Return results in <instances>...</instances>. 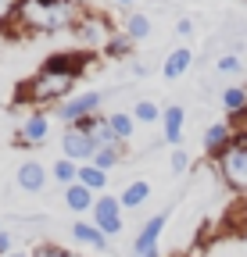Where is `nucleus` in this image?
Masks as SVG:
<instances>
[{"label": "nucleus", "mask_w": 247, "mask_h": 257, "mask_svg": "<svg viewBox=\"0 0 247 257\" xmlns=\"http://www.w3.org/2000/svg\"><path fill=\"white\" fill-rule=\"evenodd\" d=\"M22 22L29 29H40V32H57V29H68V25H79V8L72 4V0H61V4L54 8H36L29 4V0H22Z\"/></svg>", "instance_id": "f257e3e1"}, {"label": "nucleus", "mask_w": 247, "mask_h": 257, "mask_svg": "<svg viewBox=\"0 0 247 257\" xmlns=\"http://www.w3.org/2000/svg\"><path fill=\"white\" fill-rule=\"evenodd\" d=\"M72 82H75V75H65V72H47V68H43L36 79H29V82H22V86H18L15 100L47 104V100H54V96H65Z\"/></svg>", "instance_id": "f03ea898"}, {"label": "nucleus", "mask_w": 247, "mask_h": 257, "mask_svg": "<svg viewBox=\"0 0 247 257\" xmlns=\"http://www.w3.org/2000/svg\"><path fill=\"white\" fill-rule=\"evenodd\" d=\"M94 154H97V140L86 133V125H68V133H65V157L79 161V165H90Z\"/></svg>", "instance_id": "7ed1b4c3"}, {"label": "nucleus", "mask_w": 247, "mask_h": 257, "mask_svg": "<svg viewBox=\"0 0 247 257\" xmlns=\"http://www.w3.org/2000/svg\"><path fill=\"white\" fill-rule=\"evenodd\" d=\"M101 100H104L101 93H83V96H75V100L61 104V107H57V118H61V121H68V125H79V121H86L90 114L101 107Z\"/></svg>", "instance_id": "20e7f679"}, {"label": "nucleus", "mask_w": 247, "mask_h": 257, "mask_svg": "<svg viewBox=\"0 0 247 257\" xmlns=\"http://www.w3.org/2000/svg\"><path fill=\"white\" fill-rule=\"evenodd\" d=\"M94 221H97V229L104 236H115L122 229V204L115 197H101L94 200Z\"/></svg>", "instance_id": "39448f33"}, {"label": "nucleus", "mask_w": 247, "mask_h": 257, "mask_svg": "<svg viewBox=\"0 0 247 257\" xmlns=\"http://www.w3.org/2000/svg\"><path fill=\"white\" fill-rule=\"evenodd\" d=\"M165 221H169V211L154 214L143 229H140V236H136V253H140V257H158V236H161V229H165Z\"/></svg>", "instance_id": "423d86ee"}, {"label": "nucleus", "mask_w": 247, "mask_h": 257, "mask_svg": "<svg viewBox=\"0 0 247 257\" xmlns=\"http://www.w3.org/2000/svg\"><path fill=\"white\" fill-rule=\"evenodd\" d=\"M75 32H79V40H83L86 47L111 40V29H108V22H104L101 15H83V18H79V25H75Z\"/></svg>", "instance_id": "0eeeda50"}, {"label": "nucleus", "mask_w": 247, "mask_h": 257, "mask_svg": "<svg viewBox=\"0 0 247 257\" xmlns=\"http://www.w3.org/2000/svg\"><path fill=\"white\" fill-rule=\"evenodd\" d=\"M47 72H65V75H79L86 68V54H54L43 61Z\"/></svg>", "instance_id": "6e6552de"}, {"label": "nucleus", "mask_w": 247, "mask_h": 257, "mask_svg": "<svg viewBox=\"0 0 247 257\" xmlns=\"http://www.w3.org/2000/svg\"><path fill=\"white\" fill-rule=\"evenodd\" d=\"M183 118H187V111H183L179 104H172L169 111H161V121H165V140H169V143H179V140H183Z\"/></svg>", "instance_id": "1a4fd4ad"}, {"label": "nucleus", "mask_w": 247, "mask_h": 257, "mask_svg": "<svg viewBox=\"0 0 247 257\" xmlns=\"http://www.w3.org/2000/svg\"><path fill=\"white\" fill-rule=\"evenodd\" d=\"M43 182H47V172H43V165H36V161H25L18 168V186L22 189H43Z\"/></svg>", "instance_id": "9d476101"}, {"label": "nucleus", "mask_w": 247, "mask_h": 257, "mask_svg": "<svg viewBox=\"0 0 247 257\" xmlns=\"http://www.w3.org/2000/svg\"><path fill=\"white\" fill-rule=\"evenodd\" d=\"M229 136H233V128H229L226 121L211 125L208 133H204V147H208V154H222V150L229 147Z\"/></svg>", "instance_id": "9b49d317"}, {"label": "nucleus", "mask_w": 247, "mask_h": 257, "mask_svg": "<svg viewBox=\"0 0 247 257\" xmlns=\"http://www.w3.org/2000/svg\"><path fill=\"white\" fill-rule=\"evenodd\" d=\"M190 61H194V54H190L187 47H179V50H172V54L165 57V68H161V72H165V79H179L183 72L190 68Z\"/></svg>", "instance_id": "f8f14e48"}, {"label": "nucleus", "mask_w": 247, "mask_h": 257, "mask_svg": "<svg viewBox=\"0 0 247 257\" xmlns=\"http://www.w3.org/2000/svg\"><path fill=\"white\" fill-rule=\"evenodd\" d=\"M72 236L83 243V246H94V250H104V232L97 225H86V221H75L72 225Z\"/></svg>", "instance_id": "ddd939ff"}, {"label": "nucleus", "mask_w": 247, "mask_h": 257, "mask_svg": "<svg viewBox=\"0 0 247 257\" xmlns=\"http://www.w3.org/2000/svg\"><path fill=\"white\" fill-rule=\"evenodd\" d=\"M65 204L75 211V214H83V211H90V207H94V193H90L86 186H68V193H65Z\"/></svg>", "instance_id": "4468645a"}, {"label": "nucleus", "mask_w": 247, "mask_h": 257, "mask_svg": "<svg viewBox=\"0 0 247 257\" xmlns=\"http://www.w3.org/2000/svg\"><path fill=\"white\" fill-rule=\"evenodd\" d=\"M43 136H47V118H43V114L25 118V125H22V143H25V147H33V143H40Z\"/></svg>", "instance_id": "2eb2a0df"}, {"label": "nucleus", "mask_w": 247, "mask_h": 257, "mask_svg": "<svg viewBox=\"0 0 247 257\" xmlns=\"http://www.w3.org/2000/svg\"><path fill=\"white\" fill-rule=\"evenodd\" d=\"M222 107L229 114H243L247 111V89L243 86H226L222 89Z\"/></svg>", "instance_id": "dca6fc26"}, {"label": "nucleus", "mask_w": 247, "mask_h": 257, "mask_svg": "<svg viewBox=\"0 0 247 257\" xmlns=\"http://www.w3.org/2000/svg\"><path fill=\"white\" fill-rule=\"evenodd\" d=\"M104 182H108V172H101L97 165H79V186L94 193V189H104Z\"/></svg>", "instance_id": "f3484780"}, {"label": "nucleus", "mask_w": 247, "mask_h": 257, "mask_svg": "<svg viewBox=\"0 0 247 257\" xmlns=\"http://www.w3.org/2000/svg\"><path fill=\"white\" fill-rule=\"evenodd\" d=\"M147 197H150V186H147V182H133V186L118 197V204H122V207H140V204H147Z\"/></svg>", "instance_id": "a211bd4d"}, {"label": "nucleus", "mask_w": 247, "mask_h": 257, "mask_svg": "<svg viewBox=\"0 0 247 257\" xmlns=\"http://www.w3.org/2000/svg\"><path fill=\"white\" fill-rule=\"evenodd\" d=\"M54 179H57V182H65V186H75V182H79V168H75V161L61 157L57 165H54Z\"/></svg>", "instance_id": "6ab92c4d"}, {"label": "nucleus", "mask_w": 247, "mask_h": 257, "mask_svg": "<svg viewBox=\"0 0 247 257\" xmlns=\"http://www.w3.org/2000/svg\"><path fill=\"white\" fill-rule=\"evenodd\" d=\"M108 125H111L115 140H129L133 136V118L129 114H108Z\"/></svg>", "instance_id": "aec40b11"}, {"label": "nucleus", "mask_w": 247, "mask_h": 257, "mask_svg": "<svg viewBox=\"0 0 247 257\" xmlns=\"http://www.w3.org/2000/svg\"><path fill=\"white\" fill-rule=\"evenodd\" d=\"M115 161H118V147L111 143V147H97V154H94V161H90V165H97L101 172H108Z\"/></svg>", "instance_id": "412c9836"}, {"label": "nucleus", "mask_w": 247, "mask_h": 257, "mask_svg": "<svg viewBox=\"0 0 247 257\" xmlns=\"http://www.w3.org/2000/svg\"><path fill=\"white\" fill-rule=\"evenodd\" d=\"M147 32H150V22H147L143 15H133V18L126 22V36H129V40H143Z\"/></svg>", "instance_id": "4be33fe9"}, {"label": "nucleus", "mask_w": 247, "mask_h": 257, "mask_svg": "<svg viewBox=\"0 0 247 257\" xmlns=\"http://www.w3.org/2000/svg\"><path fill=\"white\" fill-rule=\"evenodd\" d=\"M215 68H219L222 75H236V72H243V61H240L236 54H222V57H219V64H215Z\"/></svg>", "instance_id": "5701e85b"}, {"label": "nucleus", "mask_w": 247, "mask_h": 257, "mask_svg": "<svg viewBox=\"0 0 247 257\" xmlns=\"http://www.w3.org/2000/svg\"><path fill=\"white\" fill-rule=\"evenodd\" d=\"M133 114H136L140 121H158V114H161V111H158V104H150V100H140V104L133 107Z\"/></svg>", "instance_id": "b1692460"}, {"label": "nucleus", "mask_w": 247, "mask_h": 257, "mask_svg": "<svg viewBox=\"0 0 247 257\" xmlns=\"http://www.w3.org/2000/svg\"><path fill=\"white\" fill-rule=\"evenodd\" d=\"M22 11V0H0V25H8Z\"/></svg>", "instance_id": "393cba45"}, {"label": "nucleus", "mask_w": 247, "mask_h": 257, "mask_svg": "<svg viewBox=\"0 0 247 257\" xmlns=\"http://www.w3.org/2000/svg\"><path fill=\"white\" fill-rule=\"evenodd\" d=\"M129 47H133V40H129V36H111V40H108V50H111L115 57H126V54H129Z\"/></svg>", "instance_id": "a878e982"}, {"label": "nucleus", "mask_w": 247, "mask_h": 257, "mask_svg": "<svg viewBox=\"0 0 247 257\" xmlns=\"http://www.w3.org/2000/svg\"><path fill=\"white\" fill-rule=\"evenodd\" d=\"M190 168V154L187 150H176L172 154V172H187Z\"/></svg>", "instance_id": "bb28decb"}, {"label": "nucleus", "mask_w": 247, "mask_h": 257, "mask_svg": "<svg viewBox=\"0 0 247 257\" xmlns=\"http://www.w3.org/2000/svg\"><path fill=\"white\" fill-rule=\"evenodd\" d=\"M36 257H72L68 250H61V246H50V243H43L40 250H36Z\"/></svg>", "instance_id": "cd10ccee"}, {"label": "nucleus", "mask_w": 247, "mask_h": 257, "mask_svg": "<svg viewBox=\"0 0 247 257\" xmlns=\"http://www.w3.org/2000/svg\"><path fill=\"white\" fill-rule=\"evenodd\" d=\"M176 32H179V36H190V32H194V22H190V18H183V22L176 25Z\"/></svg>", "instance_id": "c85d7f7f"}, {"label": "nucleus", "mask_w": 247, "mask_h": 257, "mask_svg": "<svg viewBox=\"0 0 247 257\" xmlns=\"http://www.w3.org/2000/svg\"><path fill=\"white\" fill-rule=\"evenodd\" d=\"M8 253H11V236L0 232V257H8Z\"/></svg>", "instance_id": "c756f323"}, {"label": "nucleus", "mask_w": 247, "mask_h": 257, "mask_svg": "<svg viewBox=\"0 0 247 257\" xmlns=\"http://www.w3.org/2000/svg\"><path fill=\"white\" fill-rule=\"evenodd\" d=\"M29 4H36V8H54V4H61V0H29Z\"/></svg>", "instance_id": "7c9ffc66"}, {"label": "nucleus", "mask_w": 247, "mask_h": 257, "mask_svg": "<svg viewBox=\"0 0 247 257\" xmlns=\"http://www.w3.org/2000/svg\"><path fill=\"white\" fill-rule=\"evenodd\" d=\"M118 4H122V8H129V4H136V0H118Z\"/></svg>", "instance_id": "2f4dec72"}, {"label": "nucleus", "mask_w": 247, "mask_h": 257, "mask_svg": "<svg viewBox=\"0 0 247 257\" xmlns=\"http://www.w3.org/2000/svg\"><path fill=\"white\" fill-rule=\"evenodd\" d=\"M8 257H25V253H8Z\"/></svg>", "instance_id": "473e14b6"}]
</instances>
